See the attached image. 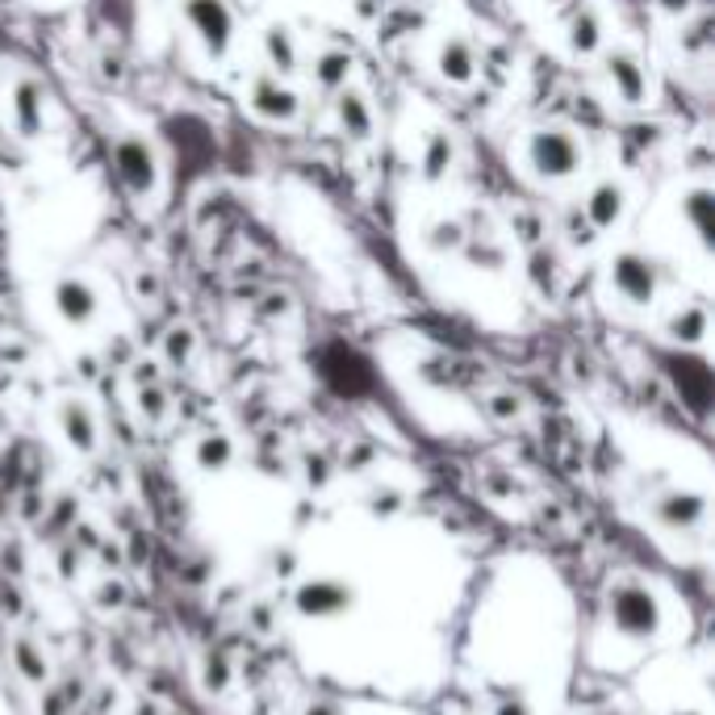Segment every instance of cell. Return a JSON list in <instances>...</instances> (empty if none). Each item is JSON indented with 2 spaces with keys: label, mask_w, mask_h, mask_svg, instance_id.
Listing matches in <instances>:
<instances>
[{
  "label": "cell",
  "mask_w": 715,
  "mask_h": 715,
  "mask_svg": "<svg viewBox=\"0 0 715 715\" xmlns=\"http://www.w3.org/2000/svg\"><path fill=\"white\" fill-rule=\"evenodd\" d=\"M582 164H586V151L569 130L548 127L527 139V168L540 180H569L582 172Z\"/></svg>",
  "instance_id": "6da1fadb"
},
{
  "label": "cell",
  "mask_w": 715,
  "mask_h": 715,
  "mask_svg": "<svg viewBox=\"0 0 715 715\" xmlns=\"http://www.w3.org/2000/svg\"><path fill=\"white\" fill-rule=\"evenodd\" d=\"M113 168H118V180L127 185V193L134 201H151L160 193V160H155L147 139L122 134L113 143Z\"/></svg>",
  "instance_id": "7a4b0ae2"
},
{
  "label": "cell",
  "mask_w": 715,
  "mask_h": 715,
  "mask_svg": "<svg viewBox=\"0 0 715 715\" xmlns=\"http://www.w3.org/2000/svg\"><path fill=\"white\" fill-rule=\"evenodd\" d=\"M610 289L624 297L628 306H652L657 301V264L640 252H615L607 260Z\"/></svg>",
  "instance_id": "3957f363"
},
{
  "label": "cell",
  "mask_w": 715,
  "mask_h": 715,
  "mask_svg": "<svg viewBox=\"0 0 715 715\" xmlns=\"http://www.w3.org/2000/svg\"><path fill=\"white\" fill-rule=\"evenodd\" d=\"M185 22L201 38L210 59H227L234 43V13L227 0H185Z\"/></svg>",
  "instance_id": "277c9868"
},
{
  "label": "cell",
  "mask_w": 715,
  "mask_h": 715,
  "mask_svg": "<svg viewBox=\"0 0 715 715\" xmlns=\"http://www.w3.org/2000/svg\"><path fill=\"white\" fill-rule=\"evenodd\" d=\"M51 306L67 327L80 331V327H92V318L101 315V294L85 276H59L55 289H51Z\"/></svg>",
  "instance_id": "5b68a950"
},
{
  "label": "cell",
  "mask_w": 715,
  "mask_h": 715,
  "mask_svg": "<svg viewBox=\"0 0 715 715\" xmlns=\"http://www.w3.org/2000/svg\"><path fill=\"white\" fill-rule=\"evenodd\" d=\"M248 101H252L255 118H264L273 127H289V122H297V113H301V97L289 85H280V76H273V72L255 76Z\"/></svg>",
  "instance_id": "8992f818"
},
{
  "label": "cell",
  "mask_w": 715,
  "mask_h": 715,
  "mask_svg": "<svg viewBox=\"0 0 715 715\" xmlns=\"http://www.w3.org/2000/svg\"><path fill=\"white\" fill-rule=\"evenodd\" d=\"M9 122L18 130V139L25 143H38L46 130V92L38 80L22 76L18 85L9 88Z\"/></svg>",
  "instance_id": "52a82bcc"
},
{
  "label": "cell",
  "mask_w": 715,
  "mask_h": 715,
  "mask_svg": "<svg viewBox=\"0 0 715 715\" xmlns=\"http://www.w3.org/2000/svg\"><path fill=\"white\" fill-rule=\"evenodd\" d=\"M603 72H607L610 88H615V97L624 101V106H649V72H645V64L631 55V51H624V46H615V51H607L603 55Z\"/></svg>",
  "instance_id": "ba28073f"
},
{
  "label": "cell",
  "mask_w": 715,
  "mask_h": 715,
  "mask_svg": "<svg viewBox=\"0 0 715 715\" xmlns=\"http://www.w3.org/2000/svg\"><path fill=\"white\" fill-rule=\"evenodd\" d=\"M582 213H586L590 227L598 234L615 231V227L624 222V213H628V185H624V180H598V185L590 189Z\"/></svg>",
  "instance_id": "9c48e42d"
},
{
  "label": "cell",
  "mask_w": 715,
  "mask_h": 715,
  "mask_svg": "<svg viewBox=\"0 0 715 715\" xmlns=\"http://www.w3.org/2000/svg\"><path fill=\"white\" fill-rule=\"evenodd\" d=\"M610 610H615V624L631 636H649L657 628V603L649 598V590L619 586L610 594Z\"/></svg>",
  "instance_id": "30bf717a"
},
{
  "label": "cell",
  "mask_w": 715,
  "mask_h": 715,
  "mask_svg": "<svg viewBox=\"0 0 715 715\" xmlns=\"http://www.w3.org/2000/svg\"><path fill=\"white\" fill-rule=\"evenodd\" d=\"M336 118H339V130L352 139V143H369L373 139V106H369V97L360 92V88H339L336 92Z\"/></svg>",
  "instance_id": "8fae6325"
},
{
  "label": "cell",
  "mask_w": 715,
  "mask_h": 715,
  "mask_svg": "<svg viewBox=\"0 0 715 715\" xmlns=\"http://www.w3.org/2000/svg\"><path fill=\"white\" fill-rule=\"evenodd\" d=\"M436 72H440V80H448L452 88H464L473 85V76H477V55H473V46L464 43V38H443L440 51H436Z\"/></svg>",
  "instance_id": "7c38bea8"
},
{
  "label": "cell",
  "mask_w": 715,
  "mask_h": 715,
  "mask_svg": "<svg viewBox=\"0 0 715 715\" xmlns=\"http://www.w3.org/2000/svg\"><path fill=\"white\" fill-rule=\"evenodd\" d=\"M527 280H531V289L544 297V301H552V297L561 294V252L552 243H536L527 252Z\"/></svg>",
  "instance_id": "4fadbf2b"
},
{
  "label": "cell",
  "mask_w": 715,
  "mask_h": 715,
  "mask_svg": "<svg viewBox=\"0 0 715 715\" xmlns=\"http://www.w3.org/2000/svg\"><path fill=\"white\" fill-rule=\"evenodd\" d=\"M682 218L691 222L694 239L703 243V252H712L715 248V193L707 185H698L682 197Z\"/></svg>",
  "instance_id": "5bb4252c"
},
{
  "label": "cell",
  "mask_w": 715,
  "mask_h": 715,
  "mask_svg": "<svg viewBox=\"0 0 715 715\" xmlns=\"http://www.w3.org/2000/svg\"><path fill=\"white\" fill-rule=\"evenodd\" d=\"M452 164H457V143H452V134H448V130H431L427 143H422V155H419V176L427 185H440V180H448Z\"/></svg>",
  "instance_id": "9a60e30c"
},
{
  "label": "cell",
  "mask_w": 715,
  "mask_h": 715,
  "mask_svg": "<svg viewBox=\"0 0 715 715\" xmlns=\"http://www.w3.org/2000/svg\"><path fill=\"white\" fill-rule=\"evenodd\" d=\"M59 427H64V436L72 448H80V452H92L97 448V419H92V410H88L85 402H64L59 406Z\"/></svg>",
  "instance_id": "2e32d148"
},
{
  "label": "cell",
  "mask_w": 715,
  "mask_h": 715,
  "mask_svg": "<svg viewBox=\"0 0 715 715\" xmlns=\"http://www.w3.org/2000/svg\"><path fill=\"white\" fill-rule=\"evenodd\" d=\"M598 46H603V18H598V9H578L569 18V51L578 59H590V55H598Z\"/></svg>",
  "instance_id": "e0dca14e"
},
{
  "label": "cell",
  "mask_w": 715,
  "mask_h": 715,
  "mask_svg": "<svg viewBox=\"0 0 715 715\" xmlns=\"http://www.w3.org/2000/svg\"><path fill=\"white\" fill-rule=\"evenodd\" d=\"M707 331H712V318H707L703 306H682V310H673L670 322H666V336H670L673 343H686V348L703 343Z\"/></svg>",
  "instance_id": "ac0fdd59"
},
{
  "label": "cell",
  "mask_w": 715,
  "mask_h": 715,
  "mask_svg": "<svg viewBox=\"0 0 715 715\" xmlns=\"http://www.w3.org/2000/svg\"><path fill=\"white\" fill-rule=\"evenodd\" d=\"M264 55L276 76H294L297 72V43L289 34V25H268L264 30Z\"/></svg>",
  "instance_id": "d6986e66"
},
{
  "label": "cell",
  "mask_w": 715,
  "mask_h": 715,
  "mask_svg": "<svg viewBox=\"0 0 715 715\" xmlns=\"http://www.w3.org/2000/svg\"><path fill=\"white\" fill-rule=\"evenodd\" d=\"M352 67H356V59L348 55V51H322L315 59V85L327 88V92H339V88H348V80H352Z\"/></svg>",
  "instance_id": "ffe728a7"
},
{
  "label": "cell",
  "mask_w": 715,
  "mask_h": 715,
  "mask_svg": "<svg viewBox=\"0 0 715 715\" xmlns=\"http://www.w3.org/2000/svg\"><path fill=\"white\" fill-rule=\"evenodd\" d=\"M464 243H469V227H464L461 218H440V222H431L427 234H422V248L436 255H461Z\"/></svg>",
  "instance_id": "44dd1931"
},
{
  "label": "cell",
  "mask_w": 715,
  "mask_h": 715,
  "mask_svg": "<svg viewBox=\"0 0 715 715\" xmlns=\"http://www.w3.org/2000/svg\"><path fill=\"white\" fill-rule=\"evenodd\" d=\"M657 519L670 527H691L703 519V498L698 494H666L657 503Z\"/></svg>",
  "instance_id": "7402d4cb"
},
{
  "label": "cell",
  "mask_w": 715,
  "mask_h": 715,
  "mask_svg": "<svg viewBox=\"0 0 715 715\" xmlns=\"http://www.w3.org/2000/svg\"><path fill=\"white\" fill-rule=\"evenodd\" d=\"M343 603H348V590L331 586V582H315V586H306L297 594V607L306 610V615H331Z\"/></svg>",
  "instance_id": "603a6c76"
},
{
  "label": "cell",
  "mask_w": 715,
  "mask_h": 715,
  "mask_svg": "<svg viewBox=\"0 0 715 715\" xmlns=\"http://www.w3.org/2000/svg\"><path fill=\"white\" fill-rule=\"evenodd\" d=\"M461 252L469 255V264H473V268H485V273H498V268H506V248H503V243H494V239H469Z\"/></svg>",
  "instance_id": "cb8c5ba5"
},
{
  "label": "cell",
  "mask_w": 715,
  "mask_h": 715,
  "mask_svg": "<svg viewBox=\"0 0 715 715\" xmlns=\"http://www.w3.org/2000/svg\"><path fill=\"white\" fill-rule=\"evenodd\" d=\"M561 231H565V243H569V248H578V252L594 248V239H598V231L590 227V218L582 213V206L565 210V222H561Z\"/></svg>",
  "instance_id": "d4e9b609"
},
{
  "label": "cell",
  "mask_w": 715,
  "mask_h": 715,
  "mask_svg": "<svg viewBox=\"0 0 715 715\" xmlns=\"http://www.w3.org/2000/svg\"><path fill=\"white\" fill-rule=\"evenodd\" d=\"M510 231H515V239L519 243H527V248H536V243H544V218L540 213H515L510 218Z\"/></svg>",
  "instance_id": "484cf974"
},
{
  "label": "cell",
  "mask_w": 715,
  "mask_h": 715,
  "mask_svg": "<svg viewBox=\"0 0 715 715\" xmlns=\"http://www.w3.org/2000/svg\"><path fill=\"white\" fill-rule=\"evenodd\" d=\"M193 348H197V336H193L189 327H172L168 343H164V352H168L172 364H189Z\"/></svg>",
  "instance_id": "4316f807"
},
{
  "label": "cell",
  "mask_w": 715,
  "mask_h": 715,
  "mask_svg": "<svg viewBox=\"0 0 715 715\" xmlns=\"http://www.w3.org/2000/svg\"><path fill=\"white\" fill-rule=\"evenodd\" d=\"M197 461L206 464V469H222V464L231 461V440L227 436H206L201 448H197Z\"/></svg>",
  "instance_id": "83f0119b"
},
{
  "label": "cell",
  "mask_w": 715,
  "mask_h": 715,
  "mask_svg": "<svg viewBox=\"0 0 715 715\" xmlns=\"http://www.w3.org/2000/svg\"><path fill=\"white\" fill-rule=\"evenodd\" d=\"M139 410H143L151 422L164 419V389H160L155 381H143V385H139Z\"/></svg>",
  "instance_id": "f1b7e54d"
},
{
  "label": "cell",
  "mask_w": 715,
  "mask_h": 715,
  "mask_svg": "<svg viewBox=\"0 0 715 715\" xmlns=\"http://www.w3.org/2000/svg\"><path fill=\"white\" fill-rule=\"evenodd\" d=\"M134 294L143 297V301H155V297L164 294L160 273H155V268H139V273H134Z\"/></svg>",
  "instance_id": "f546056e"
},
{
  "label": "cell",
  "mask_w": 715,
  "mask_h": 715,
  "mask_svg": "<svg viewBox=\"0 0 715 715\" xmlns=\"http://www.w3.org/2000/svg\"><path fill=\"white\" fill-rule=\"evenodd\" d=\"M490 410H494L498 419H515V415H519V402L510 398V394H498V398H490Z\"/></svg>",
  "instance_id": "4dcf8cb0"
},
{
  "label": "cell",
  "mask_w": 715,
  "mask_h": 715,
  "mask_svg": "<svg viewBox=\"0 0 715 715\" xmlns=\"http://www.w3.org/2000/svg\"><path fill=\"white\" fill-rule=\"evenodd\" d=\"M18 661H22V670L30 673V678H43V673H46V670H38V661H34V649H30V645L18 652Z\"/></svg>",
  "instance_id": "1f68e13d"
},
{
  "label": "cell",
  "mask_w": 715,
  "mask_h": 715,
  "mask_svg": "<svg viewBox=\"0 0 715 715\" xmlns=\"http://www.w3.org/2000/svg\"><path fill=\"white\" fill-rule=\"evenodd\" d=\"M661 9H666V13H686L691 0H661Z\"/></svg>",
  "instance_id": "d6a6232c"
},
{
  "label": "cell",
  "mask_w": 715,
  "mask_h": 715,
  "mask_svg": "<svg viewBox=\"0 0 715 715\" xmlns=\"http://www.w3.org/2000/svg\"><path fill=\"white\" fill-rule=\"evenodd\" d=\"M503 715H524V707H503Z\"/></svg>",
  "instance_id": "836d02e7"
},
{
  "label": "cell",
  "mask_w": 715,
  "mask_h": 715,
  "mask_svg": "<svg viewBox=\"0 0 715 715\" xmlns=\"http://www.w3.org/2000/svg\"><path fill=\"white\" fill-rule=\"evenodd\" d=\"M548 4H561V0H548Z\"/></svg>",
  "instance_id": "e575fe53"
}]
</instances>
